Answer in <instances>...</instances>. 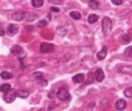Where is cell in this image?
Wrapping results in <instances>:
<instances>
[{"mask_svg": "<svg viewBox=\"0 0 132 111\" xmlns=\"http://www.w3.org/2000/svg\"><path fill=\"white\" fill-rule=\"evenodd\" d=\"M112 31V23L110 17L105 16L102 19V33L104 36H109Z\"/></svg>", "mask_w": 132, "mask_h": 111, "instance_id": "cell-1", "label": "cell"}, {"mask_svg": "<svg viewBox=\"0 0 132 111\" xmlns=\"http://www.w3.org/2000/svg\"><path fill=\"white\" fill-rule=\"evenodd\" d=\"M17 97V91L15 89H10L8 92L5 93L4 96V100L6 102V103H12L15 100Z\"/></svg>", "mask_w": 132, "mask_h": 111, "instance_id": "cell-2", "label": "cell"}, {"mask_svg": "<svg viewBox=\"0 0 132 111\" xmlns=\"http://www.w3.org/2000/svg\"><path fill=\"white\" fill-rule=\"evenodd\" d=\"M56 96L60 100L65 101V100H68L69 98H70V93L68 92V90H67L66 89L62 88V89H60L58 91H57Z\"/></svg>", "mask_w": 132, "mask_h": 111, "instance_id": "cell-3", "label": "cell"}, {"mask_svg": "<svg viewBox=\"0 0 132 111\" xmlns=\"http://www.w3.org/2000/svg\"><path fill=\"white\" fill-rule=\"evenodd\" d=\"M54 51V45L48 42H44L40 45V52L43 53H53Z\"/></svg>", "mask_w": 132, "mask_h": 111, "instance_id": "cell-4", "label": "cell"}, {"mask_svg": "<svg viewBox=\"0 0 132 111\" xmlns=\"http://www.w3.org/2000/svg\"><path fill=\"white\" fill-rule=\"evenodd\" d=\"M26 12L23 11V10H18V11H16V12H15V13L12 14V18H13V20L19 22V21L24 20V18L26 17Z\"/></svg>", "mask_w": 132, "mask_h": 111, "instance_id": "cell-5", "label": "cell"}, {"mask_svg": "<svg viewBox=\"0 0 132 111\" xmlns=\"http://www.w3.org/2000/svg\"><path fill=\"white\" fill-rule=\"evenodd\" d=\"M18 25L15 24H11L8 25L7 29H6V33L9 36H14L15 35H16L17 32H18Z\"/></svg>", "mask_w": 132, "mask_h": 111, "instance_id": "cell-6", "label": "cell"}, {"mask_svg": "<svg viewBox=\"0 0 132 111\" xmlns=\"http://www.w3.org/2000/svg\"><path fill=\"white\" fill-rule=\"evenodd\" d=\"M115 107H116V109L119 111H122L126 108L127 107V103L124 99H119L115 104Z\"/></svg>", "mask_w": 132, "mask_h": 111, "instance_id": "cell-7", "label": "cell"}, {"mask_svg": "<svg viewBox=\"0 0 132 111\" xmlns=\"http://www.w3.org/2000/svg\"><path fill=\"white\" fill-rule=\"evenodd\" d=\"M105 78L104 72L101 69H97L95 71V80H97L98 82H101Z\"/></svg>", "mask_w": 132, "mask_h": 111, "instance_id": "cell-8", "label": "cell"}, {"mask_svg": "<svg viewBox=\"0 0 132 111\" xmlns=\"http://www.w3.org/2000/svg\"><path fill=\"white\" fill-rule=\"evenodd\" d=\"M96 56H97L98 60H100V61L104 60V59L106 58V56H107V47H106V46H104L101 51H100L99 53H97Z\"/></svg>", "mask_w": 132, "mask_h": 111, "instance_id": "cell-9", "label": "cell"}, {"mask_svg": "<svg viewBox=\"0 0 132 111\" xmlns=\"http://www.w3.org/2000/svg\"><path fill=\"white\" fill-rule=\"evenodd\" d=\"M10 52H11V53H13V54L18 55V54H20V53H23V48L21 47L20 45L15 44V45L12 46L11 49H10Z\"/></svg>", "mask_w": 132, "mask_h": 111, "instance_id": "cell-10", "label": "cell"}, {"mask_svg": "<svg viewBox=\"0 0 132 111\" xmlns=\"http://www.w3.org/2000/svg\"><path fill=\"white\" fill-rule=\"evenodd\" d=\"M72 80L75 83H81V82L84 80V74L82 73H79V74H76L75 76L72 78Z\"/></svg>", "mask_w": 132, "mask_h": 111, "instance_id": "cell-11", "label": "cell"}, {"mask_svg": "<svg viewBox=\"0 0 132 111\" xmlns=\"http://www.w3.org/2000/svg\"><path fill=\"white\" fill-rule=\"evenodd\" d=\"M30 95V92L26 89H20L17 91V97L21 98H26Z\"/></svg>", "mask_w": 132, "mask_h": 111, "instance_id": "cell-12", "label": "cell"}, {"mask_svg": "<svg viewBox=\"0 0 132 111\" xmlns=\"http://www.w3.org/2000/svg\"><path fill=\"white\" fill-rule=\"evenodd\" d=\"M119 72H122V73H128V74H131L132 66H122V67H119Z\"/></svg>", "mask_w": 132, "mask_h": 111, "instance_id": "cell-13", "label": "cell"}, {"mask_svg": "<svg viewBox=\"0 0 132 111\" xmlns=\"http://www.w3.org/2000/svg\"><path fill=\"white\" fill-rule=\"evenodd\" d=\"M99 15H95V14H92L88 16V22L89 24H95L98 20H99Z\"/></svg>", "mask_w": 132, "mask_h": 111, "instance_id": "cell-14", "label": "cell"}, {"mask_svg": "<svg viewBox=\"0 0 132 111\" xmlns=\"http://www.w3.org/2000/svg\"><path fill=\"white\" fill-rule=\"evenodd\" d=\"M0 77L3 79V80H10V79L13 78V74L8 71H2L0 73Z\"/></svg>", "mask_w": 132, "mask_h": 111, "instance_id": "cell-15", "label": "cell"}, {"mask_svg": "<svg viewBox=\"0 0 132 111\" xmlns=\"http://www.w3.org/2000/svg\"><path fill=\"white\" fill-rule=\"evenodd\" d=\"M89 6H90L92 9L96 10L99 8L100 6V3L98 2L97 0H90V2H89Z\"/></svg>", "mask_w": 132, "mask_h": 111, "instance_id": "cell-16", "label": "cell"}, {"mask_svg": "<svg viewBox=\"0 0 132 111\" xmlns=\"http://www.w3.org/2000/svg\"><path fill=\"white\" fill-rule=\"evenodd\" d=\"M70 16L72 17V19L79 20V19H81V13H80V12H78V11H72L70 13Z\"/></svg>", "mask_w": 132, "mask_h": 111, "instance_id": "cell-17", "label": "cell"}, {"mask_svg": "<svg viewBox=\"0 0 132 111\" xmlns=\"http://www.w3.org/2000/svg\"><path fill=\"white\" fill-rule=\"evenodd\" d=\"M44 5L43 0H32V6L35 8H39Z\"/></svg>", "mask_w": 132, "mask_h": 111, "instance_id": "cell-18", "label": "cell"}, {"mask_svg": "<svg viewBox=\"0 0 132 111\" xmlns=\"http://www.w3.org/2000/svg\"><path fill=\"white\" fill-rule=\"evenodd\" d=\"M11 89V85L10 84H3L1 87H0V90L2 91L3 93H6Z\"/></svg>", "mask_w": 132, "mask_h": 111, "instance_id": "cell-19", "label": "cell"}, {"mask_svg": "<svg viewBox=\"0 0 132 111\" xmlns=\"http://www.w3.org/2000/svg\"><path fill=\"white\" fill-rule=\"evenodd\" d=\"M124 53L126 57H128V58H129V59H132V46H129V47L126 48Z\"/></svg>", "mask_w": 132, "mask_h": 111, "instance_id": "cell-20", "label": "cell"}, {"mask_svg": "<svg viewBox=\"0 0 132 111\" xmlns=\"http://www.w3.org/2000/svg\"><path fill=\"white\" fill-rule=\"evenodd\" d=\"M119 39H120V41L122 42V44H128V42H130V38L128 35H122Z\"/></svg>", "mask_w": 132, "mask_h": 111, "instance_id": "cell-21", "label": "cell"}, {"mask_svg": "<svg viewBox=\"0 0 132 111\" xmlns=\"http://www.w3.org/2000/svg\"><path fill=\"white\" fill-rule=\"evenodd\" d=\"M124 95L127 98H132V87L127 88L124 90Z\"/></svg>", "mask_w": 132, "mask_h": 111, "instance_id": "cell-22", "label": "cell"}, {"mask_svg": "<svg viewBox=\"0 0 132 111\" xmlns=\"http://www.w3.org/2000/svg\"><path fill=\"white\" fill-rule=\"evenodd\" d=\"M46 24H47V22L45 20H40L38 23H37V26L40 28H43V27H45Z\"/></svg>", "mask_w": 132, "mask_h": 111, "instance_id": "cell-23", "label": "cell"}, {"mask_svg": "<svg viewBox=\"0 0 132 111\" xmlns=\"http://www.w3.org/2000/svg\"><path fill=\"white\" fill-rule=\"evenodd\" d=\"M37 80V82H38V83H40L42 86H46V85H47V81H46L45 80H44V79H43V77L39 78L38 80Z\"/></svg>", "mask_w": 132, "mask_h": 111, "instance_id": "cell-24", "label": "cell"}, {"mask_svg": "<svg viewBox=\"0 0 132 111\" xmlns=\"http://www.w3.org/2000/svg\"><path fill=\"white\" fill-rule=\"evenodd\" d=\"M41 77H43V73L42 72H35L33 74V78L35 79V80H38L39 78H41Z\"/></svg>", "mask_w": 132, "mask_h": 111, "instance_id": "cell-25", "label": "cell"}, {"mask_svg": "<svg viewBox=\"0 0 132 111\" xmlns=\"http://www.w3.org/2000/svg\"><path fill=\"white\" fill-rule=\"evenodd\" d=\"M48 1L53 5H61L62 3V0H48Z\"/></svg>", "mask_w": 132, "mask_h": 111, "instance_id": "cell-26", "label": "cell"}, {"mask_svg": "<svg viewBox=\"0 0 132 111\" xmlns=\"http://www.w3.org/2000/svg\"><path fill=\"white\" fill-rule=\"evenodd\" d=\"M111 3L115 6H120L122 4V0H111Z\"/></svg>", "mask_w": 132, "mask_h": 111, "instance_id": "cell-27", "label": "cell"}, {"mask_svg": "<svg viewBox=\"0 0 132 111\" xmlns=\"http://www.w3.org/2000/svg\"><path fill=\"white\" fill-rule=\"evenodd\" d=\"M51 10L53 12H56V13H59L60 12V8L58 7H54V6H53V7H51Z\"/></svg>", "mask_w": 132, "mask_h": 111, "instance_id": "cell-28", "label": "cell"}, {"mask_svg": "<svg viewBox=\"0 0 132 111\" xmlns=\"http://www.w3.org/2000/svg\"><path fill=\"white\" fill-rule=\"evenodd\" d=\"M48 96H49V98H53V97L55 96V91L53 90V91H51V92L49 93V95H48Z\"/></svg>", "mask_w": 132, "mask_h": 111, "instance_id": "cell-29", "label": "cell"}, {"mask_svg": "<svg viewBox=\"0 0 132 111\" xmlns=\"http://www.w3.org/2000/svg\"><path fill=\"white\" fill-rule=\"evenodd\" d=\"M4 35H5V31L4 30H1V31H0V36H3Z\"/></svg>", "mask_w": 132, "mask_h": 111, "instance_id": "cell-30", "label": "cell"}, {"mask_svg": "<svg viewBox=\"0 0 132 111\" xmlns=\"http://www.w3.org/2000/svg\"><path fill=\"white\" fill-rule=\"evenodd\" d=\"M26 29H28V30H34V28H33V26H26Z\"/></svg>", "mask_w": 132, "mask_h": 111, "instance_id": "cell-31", "label": "cell"}, {"mask_svg": "<svg viewBox=\"0 0 132 111\" xmlns=\"http://www.w3.org/2000/svg\"><path fill=\"white\" fill-rule=\"evenodd\" d=\"M0 111H5V110H4V109L2 108V107H0Z\"/></svg>", "mask_w": 132, "mask_h": 111, "instance_id": "cell-32", "label": "cell"}]
</instances>
